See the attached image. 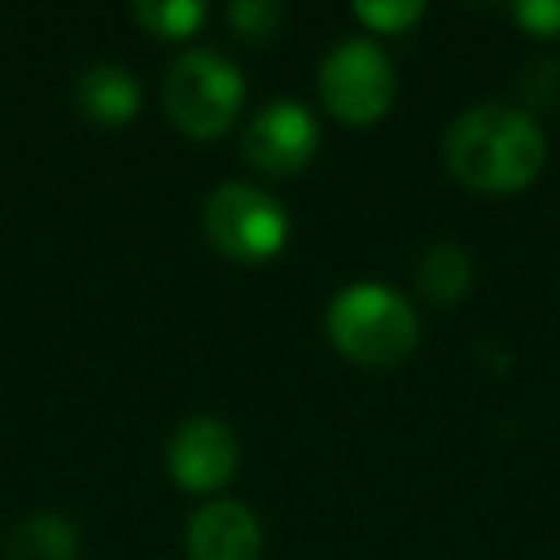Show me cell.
Returning a JSON list of instances; mask_svg holds the SVG:
<instances>
[{
    "label": "cell",
    "instance_id": "1",
    "mask_svg": "<svg viewBox=\"0 0 560 560\" xmlns=\"http://www.w3.org/2000/svg\"><path fill=\"white\" fill-rule=\"evenodd\" d=\"M445 165L476 192H518L541 173L549 142L526 108L476 104L445 131Z\"/></svg>",
    "mask_w": 560,
    "mask_h": 560
},
{
    "label": "cell",
    "instance_id": "2",
    "mask_svg": "<svg viewBox=\"0 0 560 560\" xmlns=\"http://www.w3.org/2000/svg\"><path fill=\"white\" fill-rule=\"evenodd\" d=\"M419 315L388 284L358 280L327 307V335L338 353L369 369L399 365L419 346Z\"/></svg>",
    "mask_w": 560,
    "mask_h": 560
},
{
    "label": "cell",
    "instance_id": "3",
    "mask_svg": "<svg viewBox=\"0 0 560 560\" xmlns=\"http://www.w3.org/2000/svg\"><path fill=\"white\" fill-rule=\"evenodd\" d=\"M162 101L180 131L196 135V139H211L234 124L242 101H246V78L226 55L196 47L170 66Z\"/></svg>",
    "mask_w": 560,
    "mask_h": 560
},
{
    "label": "cell",
    "instance_id": "4",
    "mask_svg": "<svg viewBox=\"0 0 560 560\" xmlns=\"http://www.w3.org/2000/svg\"><path fill=\"white\" fill-rule=\"evenodd\" d=\"M203 231L234 261H269L289 242V211L265 188L226 180L203 203Z\"/></svg>",
    "mask_w": 560,
    "mask_h": 560
},
{
    "label": "cell",
    "instance_id": "5",
    "mask_svg": "<svg viewBox=\"0 0 560 560\" xmlns=\"http://www.w3.org/2000/svg\"><path fill=\"white\" fill-rule=\"evenodd\" d=\"M396 66L369 35L342 39L319 66V96L338 119L361 127L381 119L396 101Z\"/></svg>",
    "mask_w": 560,
    "mask_h": 560
},
{
    "label": "cell",
    "instance_id": "6",
    "mask_svg": "<svg viewBox=\"0 0 560 560\" xmlns=\"http://www.w3.org/2000/svg\"><path fill=\"white\" fill-rule=\"evenodd\" d=\"M242 150L261 173H296L319 150V124L300 101H269L246 124Z\"/></svg>",
    "mask_w": 560,
    "mask_h": 560
},
{
    "label": "cell",
    "instance_id": "7",
    "mask_svg": "<svg viewBox=\"0 0 560 560\" xmlns=\"http://www.w3.org/2000/svg\"><path fill=\"white\" fill-rule=\"evenodd\" d=\"M170 472L188 491H219L238 468V438L223 419L196 415L185 419L170 438Z\"/></svg>",
    "mask_w": 560,
    "mask_h": 560
},
{
    "label": "cell",
    "instance_id": "8",
    "mask_svg": "<svg viewBox=\"0 0 560 560\" xmlns=\"http://www.w3.org/2000/svg\"><path fill=\"white\" fill-rule=\"evenodd\" d=\"M261 541V522L238 499H211L185 529L188 560H257Z\"/></svg>",
    "mask_w": 560,
    "mask_h": 560
},
{
    "label": "cell",
    "instance_id": "9",
    "mask_svg": "<svg viewBox=\"0 0 560 560\" xmlns=\"http://www.w3.org/2000/svg\"><path fill=\"white\" fill-rule=\"evenodd\" d=\"M73 104L85 119L101 127H124L139 116L142 108V85L131 70L116 62H96L81 70L73 85Z\"/></svg>",
    "mask_w": 560,
    "mask_h": 560
},
{
    "label": "cell",
    "instance_id": "10",
    "mask_svg": "<svg viewBox=\"0 0 560 560\" xmlns=\"http://www.w3.org/2000/svg\"><path fill=\"white\" fill-rule=\"evenodd\" d=\"M81 534L66 514L35 511L9 534V560H78Z\"/></svg>",
    "mask_w": 560,
    "mask_h": 560
},
{
    "label": "cell",
    "instance_id": "11",
    "mask_svg": "<svg viewBox=\"0 0 560 560\" xmlns=\"http://www.w3.org/2000/svg\"><path fill=\"white\" fill-rule=\"evenodd\" d=\"M468 280H472V261L460 246L453 242H438L422 254L419 261V289L427 292L430 300L438 304H453L460 292L468 289Z\"/></svg>",
    "mask_w": 560,
    "mask_h": 560
},
{
    "label": "cell",
    "instance_id": "12",
    "mask_svg": "<svg viewBox=\"0 0 560 560\" xmlns=\"http://www.w3.org/2000/svg\"><path fill=\"white\" fill-rule=\"evenodd\" d=\"M131 12L150 35H165V39H185L208 16L200 0H139Z\"/></svg>",
    "mask_w": 560,
    "mask_h": 560
},
{
    "label": "cell",
    "instance_id": "13",
    "mask_svg": "<svg viewBox=\"0 0 560 560\" xmlns=\"http://www.w3.org/2000/svg\"><path fill=\"white\" fill-rule=\"evenodd\" d=\"M353 16L373 32H407L422 16V0H361Z\"/></svg>",
    "mask_w": 560,
    "mask_h": 560
},
{
    "label": "cell",
    "instance_id": "14",
    "mask_svg": "<svg viewBox=\"0 0 560 560\" xmlns=\"http://www.w3.org/2000/svg\"><path fill=\"white\" fill-rule=\"evenodd\" d=\"M280 16H284V9L272 4V0H238V4H231V24L246 39H269L277 32Z\"/></svg>",
    "mask_w": 560,
    "mask_h": 560
},
{
    "label": "cell",
    "instance_id": "15",
    "mask_svg": "<svg viewBox=\"0 0 560 560\" xmlns=\"http://www.w3.org/2000/svg\"><path fill=\"white\" fill-rule=\"evenodd\" d=\"M514 16L537 35H560V0H518Z\"/></svg>",
    "mask_w": 560,
    "mask_h": 560
}]
</instances>
